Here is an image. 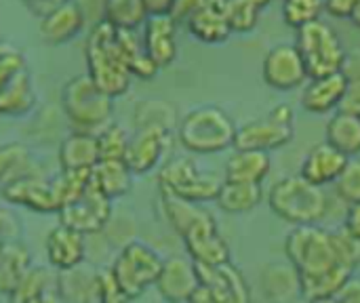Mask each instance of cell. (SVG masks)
Returning a JSON list of instances; mask_svg holds the SVG:
<instances>
[{
	"label": "cell",
	"instance_id": "obj_20",
	"mask_svg": "<svg viewBox=\"0 0 360 303\" xmlns=\"http://www.w3.org/2000/svg\"><path fill=\"white\" fill-rule=\"evenodd\" d=\"M8 303H63L59 272L46 266H32L8 295Z\"/></svg>",
	"mask_w": 360,
	"mask_h": 303
},
{
	"label": "cell",
	"instance_id": "obj_53",
	"mask_svg": "<svg viewBox=\"0 0 360 303\" xmlns=\"http://www.w3.org/2000/svg\"><path fill=\"white\" fill-rule=\"evenodd\" d=\"M23 2H27L36 13H40V15H46L53 6H57V4H61L63 0H23Z\"/></svg>",
	"mask_w": 360,
	"mask_h": 303
},
{
	"label": "cell",
	"instance_id": "obj_30",
	"mask_svg": "<svg viewBox=\"0 0 360 303\" xmlns=\"http://www.w3.org/2000/svg\"><path fill=\"white\" fill-rule=\"evenodd\" d=\"M327 143L333 146L348 158L360 156V114L340 110L333 118H329L327 127Z\"/></svg>",
	"mask_w": 360,
	"mask_h": 303
},
{
	"label": "cell",
	"instance_id": "obj_16",
	"mask_svg": "<svg viewBox=\"0 0 360 303\" xmlns=\"http://www.w3.org/2000/svg\"><path fill=\"white\" fill-rule=\"evenodd\" d=\"M165 302L188 303L200 287L196 266L188 255H171L162 262L158 281L154 285Z\"/></svg>",
	"mask_w": 360,
	"mask_h": 303
},
{
	"label": "cell",
	"instance_id": "obj_11",
	"mask_svg": "<svg viewBox=\"0 0 360 303\" xmlns=\"http://www.w3.org/2000/svg\"><path fill=\"white\" fill-rule=\"evenodd\" d=\"M194 266L200 287L209 293L213 303H253V293L245 274L232 262L217 266Z\"/></svg>",
	"mask_w": 360,
	"mask_h": 303
},
{
	"label": "cell",
	"instance_id": "obj_26",
	"mask_svg": "<svg viewBox=\"0 0 360 303\" xmlns=\"http://www.w3.org/2000/svg\"><path fill=\"white\" fill-rule=\"evenodd\" d=\"M272 160L268 152L257 150H234L226 162V177L228 181H243V183H264L270 175Z\"/></svg>",
	"mask_w": 360,
	"mask_h": 303
},
{
	"label": "cell",
	"instance_id": "obj_40",
	"mask_svg": "<svg viewBox=\"0 0 360 303\" xmlns=\"http://www.w3.org/2000/svg\"><path fill=\"white\" fill-rule=\"evenodd\" d=\"M95 137H97L99 160H124L131 135L120 124L110 122L101 131H97Z\"/></svg>",
	"mask_w": 360,
	"mask_h": 303
},
{
	"label": "cell",
	"instance_id": "obj_47",
	"mask_svg": "<svg viewBox=\"0 0 360 303\" xmlns=\"http://www.w3.org/2000/svg\"><path fill=\"white\" fill-rule=\"evenodd\" d=\"M205 4V0H173L171 13L169 17L179 25V23H188L190 17Z\"/></svg>",
	"mask_w": 360,
	"mask_h": 303
},
{
	"label": "cell",
	"instance_id": "obj_9",
	"mask_svg": "<svg viewBox=\"0 0 360 303\" xmlns=\"http://www.w3.org/2000/svg\"><path fill=\"white\" fill-rule=\"evenodd\" d=\"M295 135V114L287 103L274 105L266 116L236 127L234 150L272 152L287 146Z\"/></svg>",
	"mask_w": 360,
	"mask_h": 303
},
{
	"label": "cell",
	"instance_id": "obj_32",
	"mask_svg": "<svg viewBox=\"0 0 360 303\" xmlns=\"http://www.w3.org/2000/svg\"><path fill=\"white\" fill-rule=\"evenodd\" d=\"M160 209H162V217L167 219V224L173 228V232L181 238L194 224H198L200 219H205L211 211L205 205H196L171 194L160 192Z\"/></svg>",
	"mask_w": 360,
	"mask_h": 303
},
{
	"label": "cell",
	"instance_id": "obj_4",
	"mask_svg": "<svg viewBox=\"0 0 360 303\" xmlns=\"http://www.w3.org/2000/svg\"><path fill=\"white\" fill-rule=\"evenodd\" d=\"M162 262L165 257H160V253L152 245L139 238H131L120 247L108 272L116 287L124 293V297L133 302L156 285Z\"/></svg>",
	"mask_w": 360,
	"mask_h": 303
},
{
	"label": "cell",
	"instance_id": "obj_29",
	"mask_svg": "<svg viewBox=\"0 0 360 303\" xmlns=\"http://www.w3.org/2000/svg\"><path fill=\"white\" fill-rule=\"evenodd\" d=\"M264 198V190L259 183H243V181H228L224 179L219 192L215 196V205L230 215H245L253 211Z\"/></svg>",
	"mask_w": 360,
	"mask_h": 303
},
{
	"label": "cell",
	"instance_id": "obj_7",
	"mask_svg": "<svg viewBox=\"0 0 360 303\" xmlns=\"http://www.w3.org/2000/svg\"><path fill=\"white\" fill-rule=\"evenodd\" d=\"M295 49L304 59L308 78L329 76L342 72L346 65V49L340 36L323 19H316L297 30Z\"/></svg>",
	"mask_w": 360,
	"mask_h": 303
},
{
	"label": "cell",
	"instance_id": "obj_27",
	"mask_svg": "<svg viewBox=\"0 0 360 303\" xmlns=\"http://www.w3.org/2000/svg\"><path fill=\"white\" fill-rule=\"evenodd\" d=\"M36 105V91L32 84L30 70H21L0 89V116L21 118Z\"/></svg>",
	"mask_w": 360,
	"mask_h": 303
},
{
	"label": "cell",
	"instance_id": "obj_41",
	"mask_svg": "<svg viewBox=\"0 0 360 303\" xmlns=\"http://www.w3.org/2000/svg\"><path fill=\"white\" fill-rule=\"evenodd\" d=\"M325 8V0H283V19L287 25L300 30L316 19Z\"/></svg>",
	"mask_w": 360,
	"mask_h": 303
},
{
	"label": "cell",
	"instance_id": "obj_42",
	"mask_svg": "<svg viewBox=\"0 0 360 303\" xmlns=\"http://www.w3.org/2000/svg\"><path fill=\"white\" fill-rule=\"evenodd\" d=\"M331 240H333V251H335V259L340 266L348 268V270H356L360 266V240L356 236H352L344 226L340 230L331 232Z\"/></svg>",
	"mask_w": 360,
	"mask_h": 303
},
{
	"label": "cell",
	"instance_id": "obj_25",
	"mask_svg": "<svg viewBox=\"0 0 360 303\" xmlns=\"http://www.w3.org/2000/svg\"><path fill=\"white\" fill-rule=\"evenodd\" d=\"M99 162L97 137L95 133L74 131L59 146V167L61 171H89Z\"/></svg>",
	"mask_w": 360,
	"mask_h": 303
},
{
	"label": "cell",
	"instance_id": "obj_48",
	"mask_svg": "<svg viewBox=\"0 0 360 303\" xmlns=\"http://www.w3.org/2000/svg\"><path fill=\"white\" fill-rule=\"evenodd\" d=\"M76 4L80 6L84 21L93 19V25H95V23H99V21H105V19H103V13H105V0H76Z\"/></svg>",
	"mask_w": 360,
	"mask_h": 303
},
{
	"label": "cell",
	"instance_id": "obj_50",
	"mask_svg": "<svg viewBox=\"0 0 360 303\" xmlns=\"http://www.w3.org/2000/svg\"><path fill=\"white\" fill-rule=\"evenodd\" d=\"M359 2L360 0H325V8L329 11V15L342 19V17H350V13Z\"/></svg>",
	"mask_w": 360,
	"mask_h": 303
},
{
	"label": "cell",
	"instance_id": "obj_3",
	"mask_svg": "<svg viewBox=\"0 0 360 303\" xmlns=\"http://www.w3.org/2000/svg\"><path fill=\"white\" fill-rule=\"evenodd\" d=\"M274 215L291 226H319L329 213V196L325 188L312 186L302 175L278 179L268 194Z\"/></svg>",
	"mask_w": 360,
	"mask_h": 303
},
{
	"label": "cell",
	"instance_id": "obj_15",
	"mask_svg": "<svg viewBox=\"0 0 360 303\" xmlns=\"http://www.w3.org/2000/svg\"><path fill=\"white\" fill-rule=\"evenodd\" d=\"M0 196L4 198V202L13 207H23L40 215L59 211V200L53 188V179H46L38 173L25 179H19L11 186H4L0 190Z\"/></svg>",
	"mask_w": 360,
	"mask_h": 303
},
{
	"label": "cell",
	"instance_id": "obj_22",
	"mask_svg": "<svg viewBox=\"0 0 360 303\" xmlns=\"http://www.w3.org/2000/svg\"><path fill=\"white\" fill-rule=\"evenodd\" d=\"M259 285L270 303H295L302 297L300 272L289 262L266 264L259 272Z\"/></svg>",
	"mask_w": 360,
	"mask_h": 303
},
{
	"label": "cell",
	"instance_id": "obj_49",
	"mask_svg": "<svg viewBox=\"0 0 360 303\" xmlns=\"http://www.w3.org/2000/svg\"><path fill=\"white\" fill-rule=\"evenodd\" d=\"M338 303H360V276L352 274L335 295Z\"/></svg>",
	"mask_w": 360,
	"mask_h": 303
},
{
	"label": "cell",
	"instance_id": "obj_28",
	"mask_svg": "<svg viewBox=\"0 0 360 303\" xmlns=\"http://www.w3.org/2000/svg\"><path fill=\"white\" fill-rule=\"evenodd\" d=\"M135 175L127 167L124 160H99L91 169L93 186L110 200L122 198L131 192Z\"/></svg>",
	"mask_w": 360,
	"mask_h": 303
},
{
	"label": "cell",
	"instance_id": "obj_38",
	"mask_svg": "<svg viewBox=\"0 0 360 303\" xmlns=\"http://www.w3.org/2000/svg\"><path fill=\"white\" fill-rule=\"evenodd\" d=\"M97 270H89V268H74L68 272L59 274V291H61V299L63 303H84L89 297V291L93 287Z\"/></svg>",
	"mask_w": 360,
	"mask_h": 303
},
{
	"label": "cell",
	"instance_id": "obj_24",
	"mask_svg": "<svg viewBox=\"0 0 360 303\" xmlns=\"http://www.w3.org/2000/svg\"><path fill=\"white\" fill-rule=\"evenodd\" d=\"M190 34L207 44L226 42L232 34L226 15V0H205V4L186 23Z\"/></svg>",
	"mask_w": 360,
	"mask_h": 303
},
{
	"label": "cell",
	"instance_id": "obj_54",
	"mask_svg": "<svg viewBox=\"0 0 360 303\" xmlns=\"http://www.w3.org/2000/svg\"><path fill=\"white\" fill-rule=\"evenodd\" d=\"M188 303H213L211 302V297H209V293L202 289V287H198L196 291H194V295L188 299Z\"/></svg>",
	"mask_w": 360,
	"mask_h": 303
},
{
	"label": "cell",
	"instance_id": "obj_2",
	"mask_svg": "<svg viewBox=\"0 0 360 303\" xmlns=\"http://www.w3.org/2000/svg\"><path fill=\"white\" fill-rule=\"evenodd\" d=\"M236 124L219 105H198L177 122V139L186 152L209 156L234 148Z\"/></svg>",
	"mask_w": 360,
	"mask_h": 303
},
{
	"label": "cell",
	"instance_id": "obj_19",
	"mask_svg": "<svg viewBox=\"0 0 360 303\" xmlns=\"http://www.w3.org/2000/svg\"><path fill=\"white\" fill-rule=\"evenodd\" d=\"M350 84V76L342 70L329 76L310 78V84L302 93V105L310 114H327L342 105L346 91Z\"/></svg>",
	"mask_w": 360,
	"mask_h": 303
},
{
	"label": "cell",
	"instance_id": "obj_55",
	"mask_svg": "<svg viewBox=\"0 0 360 303\" xmlns=\"http://www.w3.org/2000/svg\"><path fill=\"white\" fill-rule=\"evenodd\" d=\"M350 19H352V23H354L356 27H360V2L354 6V11L350 13Z\"/></svg>",
	"mask_w": 360,
	"mask_h": 303
},
{
	"label": "cell",
	"instance_id": "obj_23",
	"mask_svg": "<svg viewBox=\"0 0 360 303\" xmlns=\"http://www.w3.org/2000/svg\"><path fill=\"white\" fill-rule=\"evenodd\" d=\"M84 17L76 0H63L61 4L53 6L46 15H42L40 32L49 44H63L76 38L84 27Z\"/></svg>",
	"mask_w": 360,
	"mask_h": 303
},
{
	"label": "cell",
	"instance_id": "obj_36",
	"mask_svg": "<svg viewBox=\"0 0 360 303\" xmlns=\"http://www.w3.org/2000/svg\"><path fill=\"white\" fill-rule=\"evenodd\" d=\"M103 19L118 30H135L146 23L148 13L141 0H105Z\"/></svg>",
	"mask_w": 360,
	"mask_h": 303
},
{
	"label": "cell",
	"instance_id": "obj_6",
	"mask_svg": "<svg viewBox=\"0 0 360 303\" xmlns=\"http://www.w3.org/2000/svg\"><path fill=\"white\" fill-rule=\"evenodd\" d=\"M158 186L160 192L165 194L196 205H205L215 200L221 179L215 173L202 171L192 156L181 154V156H171L169 160L162 162L158 171Z\"/></svg>",
	"mask_w": 360,
	"mask_h": 303
},
{
	"label": "cell",
	"instance_id": "obj_51",
	"mask_svg": "<svg viewBox=\"0 0 360 303\" xmlns=\"http://www.w3.org/2000/svg\"><path fill=\"white\" fill-rule=\"evenodd\" d=\"M344 228L360 240V202L348 207V213H346V219H344Z\"/></svg>",
	"mask_w": 360,
	"mask_h": 303
},
{
	"label": "cell",
	"instance_id": "obj_13",
	"mask_svg": "<svg viewBox=\"0 0 360 303\" xmlns=\"http://www.w3.org/2000/svg\"><path fill=\"white\" fill-rule=\"evenodd\" d=\"M181 243L186 247V255L200 266H217L232 262L230 259V245L221 236L217 219L209 213L205 219L194 224L184 236Z\"/></svg>",
	"mask_w": 360,
	"mask_h": 303
},
{
	"label": "cell",
	"instance_id": "obj_35",
	"mask_svg": "<svg viewBox=\"0 0 360 303\" xmlns=\"http://www.w3.org/2000/svg\"><path fill=\"white\" fill-rule=\"evenodd\" d=\"M354 272L344 266H333L323 272L314 274H300L302 281V297L306 299H319V297H335L338 291L344 287V283Z\"/></svg>",
	"mask_w": 360,
	"mask_h": 303
},
{
	"label": "cell",
	"instance_id": "obj_31",
	"mask_svg": "<svg viewBox=\"0 0 360 303\" xmlns=\"http://www.w3.org/2000/svg\"><path fill=\"white\" fill-rule=\"evenodd\" d=\"M30 268L32 255L23 240L0 245V293L8 297Z\"/></svg>",
	"mask_w": 360,
	"mask_h": 303
},
{
	"label": "cell",
	"instance_id": "obj_43",
	"mask_svg": "<svg viewBox=\"0 0 360 303\" xmlns=\"http://www.w3.org/2000/svg\"><path fill=\"white\" fill-rule=\"evenodd\" d=\"M335 192L338 196L348 202V205H356L360 202V156L348 158L344 171L340 173V177L335 179Z\"/></svg>",
	"mask_w": 360,
	"mask_h": 303
},
{
	"label": "cell",
	"instance_id": "obj_21",
	"mask_svg": "<svg viewBox=\"0 0 360 303\" xmlns=\"http://www.w3.org/2000/svg\"><path fill=\"white\" fill-rule=\"evenodd\" d=\"M346 162H348V156H344L333 146L323 141L308 150V154L302 160L300 175L306 181H310L312 186L325 188L329 183H335V179L344 171Z\"/></svg>",
	"mask_w": 360,
	"mask_h": 303
},
{
	"label": "cell",
	"instance_id": "obj_18",
	"mask_svg": "<svg viewBox=\"0 0 360 303\" xmlns=\"http://www.w3.org/2000/svg\"><path fill=\"white\" fill-rule=\"evenodd\" d=\"M177 23L169 15L148 17L143 23V46L158 70L171 65L177 57Z\"/></svg>",
	"mask_w": 360,
	"mask_h": 303
},
{
	"label": "cell",
	"instance_id": "obj_39",
	"mask_svg": "<svg viewBox=\"0 0 360 303\" xmlns=\"http://www.w3.org/2000/svg\"><path fill=\"white\" fill-rule=\"evenodd\" d=\"M135 118H137V129L139 127H160V129L173 131L177 127L175 108L162 99H146L137 108Z\"/></svg>",
	"mask_w": 360,
	"mask_h": 303
},
{
	"label": "cell",
	"instance_id": "obj_37",
	"mask_svg": "<svg viewBox=\"0 0 360 303\" xmlns=\"http://www.w3.org/2000/svg\"><path fill=\"white\" fill-rule=\"evenodd\" d=\"M270 2L272 0H226V15L232 32H251L259 21L262 11Z\"/></svg>",
	"mask_w": 360,
	"mask_h": 303
},
{
	"label": "cell",
	"instance_id": "obj_14",
	"mask_svg": "<svg viewBox=\"0 0 360 303\" xmlns=\"http://www.w3.org/2000/svg\"><path fill=\"white\" fill-rule=\"evenodd\" d=\"M262 76L264 82L276 91H291L308 80L304 59L295 44L272 46L262 61Z\"/></svg>",
	"mask_w": 360,
	"mask_h": 303
},
{
	"label": "cell",
	"instance_id": "obj_45",
	"mask_svg": "<svg viewBox=\"0 0 360 303\" xmlns=\"http://www.w3.org/2000/svg\"><path fill=\"white\" fill-rule=\"evenodd\" d=\"M25 67H27V63H25V57L21 55V51L15 49V46H8V44L0 42V89L15 74H19Z\"/></svg>",
	"mask_w": 360,
	"mask_h": 303
},
{
	"label": "cell",
	"instance_id": "obj_33",
	"mask_svg": "<svg viewBox=\"0 0 360 303\" xmlns=\"http://www.w3.org/2000/svg\"><path fill=\"white\" fill-rule=\"evenodd\" d=\"M36 173V160L23 143L13 141L0 146V190Z\"/></svg>",
	"mask_w": 360,
	"mask_h": 303
},
{
	"label": "cell",
	"instance_id": "obj_5",
	"mask_svg": "<svg viewBox=\"0 0 360 303\" xmlns=\"http://www.w3.org/2000/svg\"><path fill=\"white\" fill-rule=\"evenodd\" d=\"M61 110L78 131L97 133L110 124L114 97L95 86L86 74H76L61 89Z\"/></svg>",
	"mask_w": 360,
	"mask_h": 303
},
{
	"label": "cell",
	"instance_id": "obj_1",
	"mask_svg": "<svg viewBox=\"0 0 360 303\" xmlns=\"http://www.w3.org/2000/svg\"><path fill=\"white\" fill-rule=\"evenodd\" d=\"M86 76L110 97H120L131 86V72L122 59L116 40V27L108 21H99L91 27L84 46Z\"/></svg>",
	"mask_w": 360,
	"mask_h": 303
},
{
	"label": "cell",
	"instance_id": "obj_52",
	"mask_svg": "<svg viewBox=\"0 0 360 303\" xmlns=\"http://www.w3.org/2000/svg\"><path fill=\"white\" fill-rule=\"evenodd\" d=\"M143 6H146V13L148 17H154V15H169L171 13V6H173V0H141Z\"/></svg>",
	"mask_w": 360,
	"mask_h": 303
},
{
	"label": "cell",
	"instance_id": "obj_12",
	"mask_svg": "<svg viewBox=\"0 0 360 303\" xmlns=\"http://www.w3.org/2000/svg\"><path fill=\"white\" fill-rule=\"evenodd\" d=\"M173 141V131L160 127H139L135 135H131L124 162L135 177L152 173L169 152Z\"/></svg>",
	"mask_w": 360,
	"mask_h": 303
},
{
	"label": "cell",
	"instance_id": "obj_46",
	"mask_svg": "<svg viewBox=\"0 0 360 303\" xmlns=\"http://www.w3.org/2000/svg\"><path fill=\"white\" fill-rule=\"evenodd\" d=\"M21 232H23V228H21L19 217L11 209L0 207V245L21 240Z\"/></svg>",
	"mask_w": 360,
	"mask_h": 303
},
{
	"label": "cell",
	"instance_id": "obj_17",
	"mask_svg": "<svg viewBox=\"0 0 360 303\" xmlns=\"http://www.w3.org/2000/svg\"><path fill=\"white\" fill-rule=\"evenodd\" d=\"M44 253L49 268L55 272H68L84 264L86 259V236L57 224L44 238Z\"/></svg>",
	"mask_w": 360,
	"mask_h": 303
},
{
	"label": "cell",
	"instance_id": "obj_57",
	"mask_svg": "<svg viewBox=\"0 0 360 303\" xmlns=\"http://www.w3.org/2000/svg\"><path fill=\"white\" fill-rule=\"evenodd\" d=\"M0 42H2V36H0Z\"/></svg>",
	"mask_w": 360,
	"mask_h": 303
},
{
	"label": "cell",
	"instance_id": "obj_56",
	"mask_svg": "<svg viewBox=\"0 0 360 303\" xmlns=\"http://www.w3.org/2000/svg\"><path fill=\"white\" fill-rule=\"evenodd\" d=\"M308 303H338L335 297H319V299H308Z\"/></svg>",
	"mask_w": 360,
	"mask_h": 303
},
{
	"label": "cell",
	"instance_id": "obj_8",
	"mask_svg": "<svg viewBox=\"0 0 360 303\" xmlns=\"http://www.w3.org/2000/svg\"><path fill=\"white\" fill-rule=\"evenodd\" d=\"M285 255L300 274H314L340 266L331 232L321 226H293L285 238Z\"/></svg>",
	"mask_w": 360,
	"mask_h": 303
},
{
	"label": "cell",
	"instance_id": "obj_58",
	"mask_svg": "<svg viewBox=\"0 0 360 303\" xmlns=\"http://www.w3.org/2000/svg\"><path fill=\"white\" fill-rule=\"evenodd\" d=\"M165 303H171V302H165Z\"/></svg>",
	"mask_w": 360,
	"mask_h": 303
},
{
	"label": "cell",
	"instance_id": "obj_34",
	"mask_svg": "<svg viewBox=\"0 0 360 303\" xmlns=\"http://www.w3.org/2000/svg\"><path fill=\"white\" fill-rule=\"evenodd\" d=\"M116 40H118V49L122 53V59H124L131 76H137L143 80L156 76L158 67L146 53L143 40L135 36V30H118L116 27Z\"/></svg>",
	"mask_w": 360,
	"mask_h": 303
},
{
	"label": "cell",
	"instance_id": "obj_44",
	"mask_svg": "<svg viewBox=\"0 0 360 303\" xmlns=\"http://www.w3.org/2000/svg\"><path fill=\"white\" fill-rule=\"evenodd\" d=\"M84 303H129L124 293L116 287L108 270H97L93 287L89 291V297Z\"/></svg>",
	"mask_w": 360,
	"mask_h": 303
},
{
	"label": "cell",
	"instance_id": "obj_10",
	"mask_svg": "<svg viewBox=\"0 0 360 303\" xmlns=\"http://www.w3.org/2000/svg\"><path fill=\"white\" fill-rule=\"evenodd\" d=\"M57 215L61 226H68L82 236H97L112 219V200L105 198L91 181L89 188L78 198L63 205Z\"/></svg>",
	"mask_w": 360,
	"mask_h": 303
}]
</instances>
